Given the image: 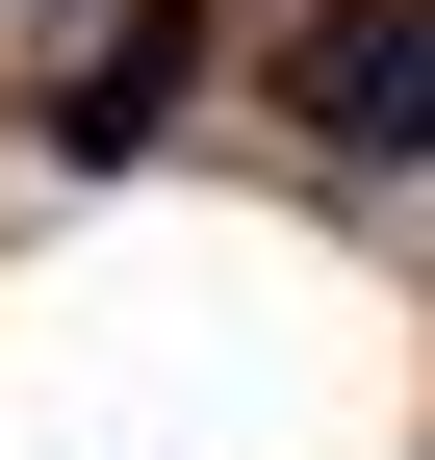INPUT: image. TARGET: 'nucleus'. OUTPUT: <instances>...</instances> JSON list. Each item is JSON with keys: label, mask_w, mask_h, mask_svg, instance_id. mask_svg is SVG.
Masks as SVG:
<instances>
[{"label": "nucleus", "mask_w": 435, "mask_h": 460, "mask_svg": "<svg viewBox=\"0 0 435 460\" xmlns=\"http://www.w3.org/2000/svg\"><path fill=\"white\" fill-rule=\"evenodd\" d=\"M282 102H307V154L410 180V154H435V0H307V26H282Z\"/></svg>", "instance_id": "f257e3e1"}, {"label": "nucleus", "mask_w": 435, "mask_h": 460, "mask_svg": "<svg viewBox=\"0 0 435 460\" xmlns=\"http://www.w3.org/2000/svg\"><path fill=\"white\" fill-rule=\"evenodd\" d=\"M180 102H205V0H129V26L51 77V154H154Z\"/></svg>", "instance_id": "f03ea898"}]
</instances>
